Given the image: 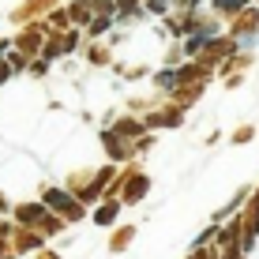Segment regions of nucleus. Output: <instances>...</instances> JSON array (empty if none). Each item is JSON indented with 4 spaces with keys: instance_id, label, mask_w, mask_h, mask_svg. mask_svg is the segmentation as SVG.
<instances>
[{
    "instance_id": "nucleus-1",
    "label": "nucleus",
    "mask_w": 259,
    "mask_h": 259,
    "mask_svg": "<svg viewBox=\"0 0 259 259\" xmlns=\"http://www.w3.org/2000/svg\"><path fill=\"white\" fill-rule=\"evenodd\" d=\"M46 34H49V26L46 23H23V30L12 38V46L23 53V57H38L41 53V46H46Z\"/></svg>"
},
{
    "instance_id": "nucleus-2",
    "label": "nucleus",
    "mask_w": 259,
    "mask_h": 259,
    "mask_svg": "<svg viewBox=\"0 0 259 259\" xmlns=\"http://www.w3.org/2000/svg\"><path fill=\"white\" fill-rule=\"evenodd\" d=\"M229 30H233V41H252L259 34V12H255V8H240Z\"/></svg>"
},
{
    "instance_id": "nucleus-3",
    "label": "nucleus",
    "mask_w": 259,
    "mask_h": 259,
    "mask_svg": "<svg viewBox=\"0 0 259 259\" xmlns=\"http://www.w3.org/2000/svg\"><path fill=\"white\" fill-rule=\"evenodd\" d=\"M53 4H57V0H23V4L12 12V19L19 23V26H23V23H34V19H38L46 8H53Z\"/></svg>"
},
{
    "instance_id": "nucleus-4",
    "label": "nucleus",
    "mask_w": 259,
    "mask_h": 259,
    "mask_svg": "<svg viewBox=\"0 0 259 259\" xmlns=\"http://www.w3.org/2000/svg\"><path fill=\"white\" fill-rule=\"evenodd\" d=\"M68 15H71V26H87V23H91V15H94V4H91V0H71Z\"/></svg>"
},
{
    "instance_id": "nucleus-5",
    "label": "nucleus",
    "mask_w": 259,
    "mask_h": 259,
    "mask_svg": "<svg viewBox=\"0 0 259 259\" xmlns=\"http://www.w3.org/2000/svg\"><path fill=\"white\" fill-rule=\"evenodd\" d=\"M150 128H165V124H181V109H173V105H165V109H158V113H150L147 117Z\"/></svg>"
},
{
    "instance_id": "nucleus-6",
    "label": "nucleus",
    "mask_w": 259,
    "mask_h": 259,
    "mask_svg": "<svg viewBox=\"0 0 259 259\" xmlns=\"http://www.w3.org/2000/svg\"><path fill=\"white\" fill-rule=\"evenodd\" d=\"M240 8H248V0H210V12L214 15H237Z\"/></svg>"
},
{
    "instance_id": "nucleus-7",
    "label": "nucleus",
    "mask_w": 259,
    "mask_h": 259,
    "mask_svg": "<svg viewBox=\"0 0 259 259\" xmlns=\"http://www.w3.org/2000/svg\"><path fill=\"white\" fill-rule=\"evenodd\" d=\"M87 57H91V64H105V60H109V49H105V46H94Z\"/></svg>"
},
{
    "instance_id": "nucleus-8",
    "label": "nucleus",
    "mask_w": 259,
    "mask_h": 259,
    "mask_svg": "<svg viewBox=\"0 0 259 259\" xmlns=\"http://www.w3.org/2000/svg\"><path fill=\"white\" fill-rule=\"evenodd\" d=\"M0 64H4V57H0Z\"/></svg>"
}]
</instances>
